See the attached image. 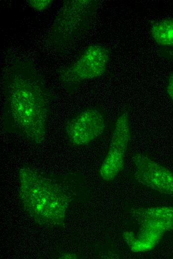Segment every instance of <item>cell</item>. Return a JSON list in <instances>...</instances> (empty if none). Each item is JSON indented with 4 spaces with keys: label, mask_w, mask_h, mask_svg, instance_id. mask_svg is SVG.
I'll list each match as a JSON object with an SVG mask.
<instances>
[{
    "label": "cell",
    "mask_w": 173,
    "mask_h": 259,
    "mask_svg": "<svg viewBox=\"0 0 173 259\" xmlns=\"http://www.w3.org/2000/svg\"><path fill=\"white\" fill-rule=\"evenodd\" d=\"M1 123L6 132L29 142L45 141L52 97L43 77L31 66L20 63L4 71Z\"/></svg>",
    "instance_id": "6da1fadb"
},
{
    "label": "cell",
    "mask_w": 173,
    "mask_h": 259,
    "mask_svg": "<svg viewBox=\"0 0 173 259\" xmlns=\"http://www.w3.org/2000/svg\"><path fill=\"white\" fill-rule=\"evenodd\" d=\"M69 176L49 174L30 166L19 171V198L27 213L38 224L60 225L70 202Z\"/></svg>",
    "instance_id": "7a4b0ae2"
},
{
    "label": "cell",
    "mask_w": 173,
    "mask_h": 259,
    "mask_svg": "<svg viewBox=\"0 0 173 259\" xmlns=\"http://www.w3.org/2000/svg\"><path fill=\"white\" fill-rule=\"evenodd\" d=\"M110 57L108 48L98 44H91L71 66L60 70L59 81L68 92L72 93L83 82L103 75Z\"/></svg>",
    "instance_id": "3957f363"
},
{
    "label": "cell",
    "mask_w": 173,
    "mask_h": 259,
    "mask_svg": "<svg viewBox=\"0 0 173 259\" xmlns=\"http://www.w3.org/2000/svg\"><path fill=\"white\" fill-rule=\"evenodd\" d=\"M129 114V108H124L115 121L108 151L99 170L100 177L105 181H112L123 169L131 139Z\"/></svg>",
    "instance_id": "277c9868"
},
{
    "label": "cell",
    "mask_w": 173,
    "mask_h": 259,
    "mask_svg": "<svg viewBox=\"0 0 173 259\" xmlns=\"http://www.w3.org/2000/svg\"><path fill=\"white\" fill-rule=\"evenodd\" d=\"M106 125L104 110L100 107L85 109L66 123L64 132L70 144L75 146L89 144L104 132Z\"/></svg>",
    "instance_id": "5b68a950"
},
{
    "label": "cell",
    "mask_w": 173,
    "mask_h": 259,
    "mask_svg": "<svg viewBox=\"0 0 173 259\" xmlns=\"http://www.w3.org/2000/svg\"><path fill=\"white\" fill-rule=\"evenodd\" d=\"M132 160L133 177L138 182L161 194L173 195V170L142 152L134 153Z\"/></svg>",
    "instance_id": "8992f818"
},
{
    "label": "cell",
    "mask_w": 173,
    "mask_h": 259,
    "mask_svg": "<svg viewBox=\"0 0 173 259\" xmlns=\"http://www.w3.org/2000/svg\"><path fill=\"white\" fill-rule=\"evenodd\" d=\"M130 214L139 225H147L165 233L173 231V206L132 209Z\"/></svg>",
    "instance_id": "52a82bcc"
},
{
    "label": "cell",
    "mask_w": 173,
    "mask_h": 259,
    "mask_svg": "<svg viewBox=\"0 0 173 259\" xmlns=\"http://www.w3.org/2000/svg\"><path fill=\"white\" fill-rule=\"evenodd\" d=\"M139 226V230L136 234L128 231L123 232V238L133 252L150 251L159 243L165 233L149 226Z\"/></svg>",
    "instance_id": "ba28073f"
},
{
    "label": "cell",
    "mask_w": 173,
    "mask_h": 259,
    "mask_svg": "<svg viewBox=\"0 0 173 259\" xmlns=\"http://www.w3.org/2000/svg\"><path fill=\"white\" fill-rule=\"evenodd\" d=\"M150 34L160 47L173 48V17L153 22L150 25Z\"/></svg>",
    "instance_id": "9c48e42d"
},
{
    "label": "cell",
    "mask_w": 173,
    "mask_h": 259,
    "mask_svg": "<svg viewBox=\"0 0 173 259\" xmlns=\"http://www.w3.org/2000/svg\"><path fill=\"white\" fill-rule=\"evenodd\" d=\"M27 1L31 7L39 11L46 9L53 2L52 0H29Z\"/></svg>",
    "instance_id": "30bf717a"
},
{
    "label": "cell",
    "mask_w": 173,
    "mask_h": 259,
    "mask_svg": "<svg viewBox=\"0 0 173 259\" xmlns=\"http://www.w3.org/2000/svg\"><path fill=\"white\" fill-rule=\"evenodd\" d=\"M156 54L161 58L173 61V48L159 47Z\"/></svg>",
    "instance_id": "8fae6325"
},
{
    "label": "cell",
    "mask_w": 173,
    "mask_h": 259,
    "mask_svg": "<svg viewBox=\"0 0 173 259\" xmlns=\"http://www.w3.org/2000/svg\"><path fill=\"white\" fill-rule=\"evenodd\" d=\"M166 91L169 98L173 103V73L170 74L168 76Z\"/></svg>",
    "instance_id": "7c38bea8"
},
{
    "label": "cell",
    "mask_w": 173,
    "mask_h": 259,
    "mask_svg": "<svg viewBox=\"0 0 173 259\" xmlns=\"http://www.w3.org/2000/svg\"><path fill=\"white\" fill-rule=\"evenodd\" d=\"M59 258L62 259H73L77 258V257L75 254L73 253H64Z\"/></svg>",
    "instance_id": "4fadbf2b"
}]
</instances>
